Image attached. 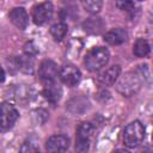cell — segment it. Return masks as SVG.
<instances>
[{
  "label": "cell",
  "instance_id": "e0dca14e",
  "mask_svg": "<svg viewBox=\"0 0 153 153\" xmlns=\"http://www.w3.org/2000/svg\"><path fill=\"white\" fill-rule=\"evenodd\" d=\"M149 50H151V47H149L148 42L146 39H143V38H139L134 43L133 53L137 57H145V56H147L149 54Z\"/></svg>",
  "mask_w": 153,
  "mask_h": 153
},
{
  "label": "cell",
  "instance_id": "7a4b0ae2",
  "mask_svg": "<svg viewBox=\"0 0 153 153\" xmlns=\"http://www.w3.org/2000/svg\"><path fill=\"white\" fill-rule=\"evenodd\" d=\"M109 57H110V53L106 48L96 47L86 54L84 62H85V66L88 71L96 72L108 63Z\"/></svg>",
  "mask_w": 153,
  "mask_h": 153
},
{
  "label": "cell",
  "instance_id": "30bf717a",
  "mask_svg": "<svg viewBox=\"0 0 153 153\" xmlns=\"http://www.w3.org/2000/svg\"><path fill=\"white\" fill-rule=\"evenodd\" d=\"M43 96L51 104H56L62 96V88L56 81L45 82L43 84Z\"/></svg>",
  "mask_w": 153,
  "mask_h": 153
},
{
  "label": "cell",
  "instance_id": "ac0fdd59",
  "mask_svg": "<svg viewBox=\"0 0 153 153\" xmlns=\"http://www.w3.org/2000/svg\"><path fill=\"white\" fill-rule=\"evenodd\" d=\"M68 31V26L66 23H56L50 27V33L55 41H61Z\"/></svg>",
  "mask_w": 153,
  "mask_h": 153
},
{
  "label": "cell",
  "instance_id": "9a60e30c",
  "mask_svg": "<svg viewBox=\"0 0 153 153\" xmlns=\"http://www.w3.org/2000/svg\"><path fill=\"white\" fill-rule=\"evenodd\" d=\"M67 108L69 111H72L73 114H82L85 112L88 108H90V103L88 100L85 98V97H74L72 98L68 104H67Z\"/></svg>",
  "mask_w": 153,
  "mask_h": 153
},
{
  "label": "cell",
  "instance_id": "2e32d148",
  "mask_svg": "<svg viewBox=\"0 0 153 153\" xmlns=\"http://www.w3.org/2000/svg\"><path fill=\"white\" fill-rule=\"evenodd\" d=\"M16 63H17V67L19 71H22L23 73H26V74H31L35 69V61H33V57L32 56H29V55H22V56H18L16 59Z\"/></svg>",
  "mask_w": 153,
  "mask_h": 153
},
{
  "label": "cell",
  "instance_id": "ffe728a7",
  "mask_svg": "<svg viewBox=\"0 0 153 153\" xmlns=\"http://www.w3.org/2000/svg\"><path fill=\"white\" fill-rule=\"evenodd\" d=\"M19 153H41V152H39V147L37 142L32 139H27L20 146Z\"/></svg>",
  "mask_w": 153,
  "mask_h": 153
},
{
  "label": "cell",
  "instance_id": "d6986e66",
  "mask_svg": "<svg viewBox=\"0 0 153 153\" xmlns=\"http://www.w3.org/2000/svg\"><path fill=\"white\" fill-rule=\"evenodd\" d=\"M81 5L85 8V11H87L88 13L96 14L102 10L103 2L100 0H86V1H82Z\"/></svg>",
  "mask_w": 153,
  "mask_h": 153
},
{
  "label": "cell",
  "instance_id": "52a82bcc",
  "mask_svg": "<svg viewBox=\"0 0 153 153\" xmlns=\"http://www.w3.org/2000/svg\"><path fill=\"white\" fill-rule=\"evenodd\" d=\"M60 79L63 84H66L67 86H75L76 84H79L80 79H81V73L80 71L74 66V65H65L61 67L60 69Z\"/></svg>",
  "mask_w": 153,
  "mask_h": 153
},
{
  "label": "cell",
  "instance_id": "4fadbf2b",
  "mask_svg": "<svg viewBox=\"0 0 153 153\" xmlns=\"http://www.w3.org/2000/svg\"><path fill=\"white\" fill-rule=\"evenodd\" d=\"M127 38H128V32L121 27L112 29L104 35V41L111 45H120V44L124 43L127 41Z\"/></svg>",
  "mask_w": 153,
  "mask_h": 153
},
{
  "label": "cell",
  "instance_id": "5b68a950",
  "mask_svg": "<svg viewBox=\"0 0 153 153\" xmlns=\"http://www.w3.org/2000/svg\"><path fill=\"white\" fill-rule=\"evenodd\" d=\"M19 114L17 109L10 103L0 104V130H7L13 127L18 120Z\"/></svg>",
  "mask_w": 153,
  "mask_h": 153
},
{
  "label": "cell",
  "instance_id": "cb8c5ba5",
  "mask_svg": "<svg viewBox=\"0 0 153 153\" xmlns=\"http://www.w3.org/2000/svg\"><path fill=\"white\" fill-rule=\"evenodd\" d=\"M114 153H130V152L127 151V149H122V148H120V149H116Z\"/></svg>",
  "mask_w": 153,
  "mask_h": 153
},
{
  "label": "cell",
  "instance_id": "7402d4cb",
  "mask_svg": "<svg viewBox=\"0 0 153 153\" xmlns=\"http://www.w3.org/2000/svg\"><path fill=\"white\" fill-rule=\"evenodd\" d=\"M24 50H25V54L26 55H29V56H35L37 53H38V49H37V47L32 43V42H30V43H26L25 44V48H24Z\"/></svg>",
  "mask_w": 153,
  "mask_h": 153
},
{
  "label": "cell",
  "instance_id": "9c48e42d",
  "mask_svg": "<svg viewBox=\"0 0 153 153\" xmlns=\"http://www.w3.org/2000/svg\"><path fill=\"white\" fill-rule=\"evenodd\" d=\"M68 147L69 139L65 135H53L45 143V148L49 153H65Z\"/></svg>",
  "mask_w": 153,
  "mask_h": 153
},
{
  "label": "cell",
  "instance_id": "277c9868",
  "mask_svg": "<svg viewBox=\"0 0 153 153\" xmlns=\"http://www.w3.org/2000/svg\"><path fill=\"white\" fill-rule=\"evenodd\" d=\"M93 134V126L88 122H82L76 128L75 151L78 153H86L90 148L91 137Z\"/></svg>",
  "mask_w": 153,
  "mask_h": 153
},
{
  "label": "cell",
  "instance_id": "44dd1931",
  "mask_svg": "<svg viewBox=\"0 0 153 153\" xmlns=\"http://www.w3.org/2000/svg\"><path fill=\"white\" fill-rule=\"evenodd\" d=\"M116 6L120 10H122V11L133 12L134 11V7H135V4L133 1H117L116 2Z\"/></svg>",
  "mask_w": 153,
  "mask_h": 153
},
{
  "label": "cell",
  "instance_id": "8992f818",
  "mask_svg": "<svg viewBox=\"0 0 153 153\" xmlns=\"http://www.w3.org/2000/svg\"><path fill=\"white\" fill-rule=\"evenodd\" d=\"M53 17V5L51 2H41L36 5L32 10V19L36 25H43L49 22Z\"/></svg>",
  "mask_w": 153,
  "mask_h": 153
},
{
  "label": "cell",
  "instance_id": "3957f363",
  "mask_svg": "<svg viewBox=\"0 0 153 153\" xmlns=\"http://www.w3.org/2000/svg\"><path fill=\"white\" fill-rule=\"evenodd\" d=\"M145 139V127L140 121L129 123L123 131V142L127 147H137Z\"/></svg>",
  "mask_w": 153,
  "mask_h": 153
},
{
  "label": "cell",
  "instance_id": "8fae6325",
  "mask_svg": "<svg viewBox=\"0 0 153 153\" xmlns=\"http://www.w3.org/2000/svg\"><path fill=\"white\" fill-rule=\"evenodd\" d=\"M120 73H121V67L118 65H114V66L109 67L108 69H105L104 72H102L97 76V80L103 86H110V85L115 84V81L120 76Z\"/></svg>",
  "mask_w": 153,
  "mask_h": 153
},
{
  "label": "cell",
  "instance_id": "5bb4252c",
  "mask_svg": "<svg viewBox=\"0 0 153 153\" xmlns=\"http://www.w3.org/2000/svg\"><path fill=\"white\" fill-rule=\"evenodd\" d=\"M82 29L90 35H99L105 29V23L99 17H91L82 23Z\"/></svg>",
  "mask_w": 153,
  "mask_h": 153
},
{
  "label": "cell",
  "instance_id": "ba28073f",
  "mask_svg": "<svg viewBox=\"0 0 153 153\" xmlns=\"http://www.w3.org/2000/svg\"><path fill=\"white\" fill-rule=\"evenodd\" d=\"M38 76L39 80L45 84V82H51L56 81L57 76V65L51 61V60H44L41 62L38 67Z\"/></svg>",
  "mask_w": 153,
  "mask_h": 153
},
{
  "label": "cell",
  "instance_id": "7c38bea8",
  "mask_svg": "<svg viewBox=\"0 0 153 153\" xmlns=\"http://www.w3.org/2000/svg\"><path fill=\"white\" fill-rule=\"evenodd\" d=\"M8 17L10 20L20 30H25L29 25V16L23 7H14L11 10Z\"/></svg>",
  "mask_w": 153,
  "mask_h": 153
},
{
  "label": "cell",
  "instance_id": "603a6c76",
  "mask_svg": "<svg viewBox=\"0 0 153 153\" xmlns=\"http://www.w3.org/2000/svg\"><path fill=\"white\" fill-rule=\"evenodd\" d=\"M4 80H5V72H4V69L0 67V82L4 81Z\"/></svg>",
  "mask_w": 153,
  "mask_h": 153
},
{
  "label": "cell",
  "instance_id": "6da1fadb",
  "mask_svg": "<svg viewBox=\"0 0 153 153\" xmlns=\"http://www.w3.org/2000/svg\"><path fill=\"white\" fill-rule=\"evenodd\" d=\"M141 87V75L137 72H128L120 78L116 88L117 91L126 97L134 96Z\"/></svg>",
  "mask_w": 153,
  "mask_h": 153
}]
</instances>
